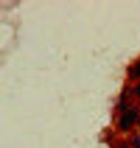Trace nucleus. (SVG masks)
Returning <instances> with one entry per match:
<instances>
[{"instance_id": "2", "label": "nucleus", "mask_w": 140, "mask_h": 148, "mask_svg": "<svg viewBox=\"0 0 140 148\" xmlns=\"http://www.w3.org/2000/svg\"><path fill=\"white\" fill-rule=\"evenodd\" d=\"M136 93H137L138 96H140V85L138 86L137 88H136Z\"/></svg>"}, {"instance_id": "1", "label": "nucleus", "mask_w": 140, "mask_h": 148, "mask_svg": "<svg viewBox=\"0 0 140 148\" xmlns=\"http://www.w3.org/2000/svg\"><path fill=\"white\" fill-rule=\"evenodd\" d=\"M136 115H137V112L135 110H130L128 112L124 114V116L121 118L120 120V129L121 130H128L130 126L132 125L133 122H135Z\"/></svg>"}]
</instances>
